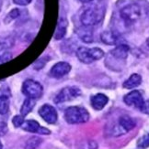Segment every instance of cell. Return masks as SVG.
<instances>
[{
    "instance_id": "obj_1",
    "label": "cell",
    "mask_w": 149,
    "mask_h": 149,
    "mask_svg": "<svg viewBox=\"0 0 149 149\" xmlns=\"http://www.w3.org/2000/svg\"><path fill=\"white\" fill-rule=\"evenodd\" d=\"M105 15V6L102 5H94L86 9L81 15V22L84 26L92 27L99 24Z\"/></svg>"
},
{
    "instance_id": "obj_2",
    "label": "cell",
    "mask_w": 149,
    "mask_h": 149,
    "mask_svg": "<svg viewBox=\"0 0 149 149\" xmlns=\"http://www.w3.org/2000/svg\"><path fill=\"white\" fill-rule=\"evenodd\" d=\"M120 16L126 25H133L143 17V8L137 3L128 4L121 9Z\"/></svg>"
},
{
    "instance_id": "obj_3",
    "label": "cell",
    "mask_w": 149,
    "mask_h": 149,
    "mask_svg": "<svg viewBox=\"0 0 149 149\" xmlns=\"http://www.w3.org/2000/svg\"><path fill=\"white\" fill-rule=\"evenodd\" d=\"M64 119L68 124H84L89 119V113L85 108L79 106L69 107L64 112Z\"/></svg>"
},
{
    "instance_id": "obj_4",
    "label": "cell",
    "mask_w": 149,
    "mask_h": 149,
    "mask_svg": "<svg viewBox=\"0 0 149 149\" xmlns=\"http://www.w3.org/2000/svg\"><path fill=\"white\" fill-rule=\"evenodd\" d=\"M76 57L81 62L89 64L104 57V52L99 48L88 49L86 47H80L76 49Z\"/></svg>"
},
{
    "instance_id": "obj_5",
    "label": "cell",
    "mask_w": 149,
    "mask_h": 149,
    "mask_svg": "<svg viewBox=\"0 0 149 149\" xmlns=\"http://www.w3.org/2000/svg\"><path fill=\"white\" fill-rule=\"evenodd\" d=\"M22 93L28 98L37 100L42 95L43 88L38 81L33 80H27L24 81L22 85Z\"/></svg>"
},
{
    "instance_id": "obj_6",
    "label": "cell",
    "mask_w": 149,
    "mask_h": 149,
    "mask_svg": "<svg viewBox=\"0 0 149 149\" xmlns=\"http://www.w3.org/2000/svg\"><path fill=\"white\" fill-rule=\"evenodd\" d=\"M80 95H81V91L79 88L75 87V86L66 87L62 89L59 92V93L55 96L54 102L61 103L64 102H69L73 99H76V97H78Z\"/></svg>"
},
{
    "instance_id": "obj_7",
    "label": "cell",
    "mask_w": 149,
    "mask_h": 149,
    "mask_svg": "<svg viewBox=\"0 0 149 149\" xmlns=\"http://www.w3.org/2000/svg\"><path fill=\"white\" fill-rule=\"evenodd\" d=\"M39 114L41 115V117L45 122L51 125L55 124L58 119L56 110L49 104H44L43 106H42L39 110Z\"/></svg>"
},
{
    "instance_id": "obj_8",
    "label": "cell",
    "mask_w": 149,
    "mask_h": 149,
    "mask_svg": "<svg viewBox=\"0 0 149 149\" xmlns=\"http://www.w3.org/2000/svg\"><path fill=\"white\" fill-rule=\"evenodd\" d=\"M71 70L70 64L64 61H61L56 63L55 65L52 67L51 70L49 72V76L52 78H55V79H60V78L66 76L68 74Z\"/></svg>"
},
{
    "instance_id": "obj_9",
    "label": "cell",
    "mask_w": 149,
    "mask_h": 149,
    "mask_svg": "<svg viewBox=\"0 0 149 149\" xmlns=\"http://www.w3.org/2000/svg\"><path fill=\"white\" fill-rule=\"evenodd\" d=\"M124 102L128 106H132L137 109H141L144 103V98L138 91H133V92L126 94L124 98Z\"/></svg>"
},
{
    "instance_id": "obj_10",
    "label": "cell",
    "mask_w": 149,
    "mask_h": 149,
    "mask_svg": "<svg viewBox=\"0 0 149 149\" xmlns=\"http://www.w3.org/2000/svg\"><path fill=\"white\" fill-rule=\"evenodd\" d=\"M20 127H22V129L25 131L34 133V134H51L50 130H48V129L45 127L41 126L40 124L34 120L24 121Z\"/></svg>"
},
{
    "instance_id": "obj_11",
    "label": "cell",
    "mask_w": 149,
    "mask_h": 149,
    "mask_svg": "<svg viewBox=\"0 0 149 149\" xmlns=\"http://www.w3.org/2000/svg\"><path fill=\"white\" fill-rule=\"evenodd\" d=\"M100 38L107 45H118L121 41L120 34L113 30H105L101 34Z\"/></svg>"
},
{
    "instance_id": "obj_12",
    "label": "cell",
    "mask_w": 149,
    "mask_h": 149,
    "mask_svg": "<svg viewBox=\"0 0 149 149\" xmlns=\"http://www.w3.org/2000/svg\"><path fill=\"white\" fill-rule=\"evenodd\" d=\"M135 126V122L133 121V118H131L130 116H121L118 121V131H121V134L127 133Z\"/></svg>"
},
{
    "instance_id": "obj_13",
    "label": "cell",
    "mask_w": 149,
    "mask_h": 149,
    "mask_svg": "<svg viewBox=\"0 0 149 149\" xmlns=\"http://www.w3.org/2000/svg\"><path fill=\"white\" fill-rule=\"evenodd\" d=\"M91 105L95 110H102L106 106V104L109 102V98L105 95V94H102V93H98L94 96L91 97Z\"/></svg>"
},
{
    "instance_id": "obj_14",
    "label": "cell",
    "mask_w": 149,
    "mask_h": 149,
    "mask_svg": "<svg viewBox=\"0 0 149 149\" xmlns=\"http://www.w3.org/2000/svg\"><path fill=\"white\" fill-rule=\"evenodd\" d=\"M129 49H129V47L127 46V45L120 44L114 49H112L111 51V55L114 58V59L124 61L127 58Z\"/></svg>"
},
{
    "instance_id": "obj_15",
    "label": "cell",
    "mask_w": 149,
    "mask_h": 149,
    "mask_svg": "<svg viewBox=\"0 0 149 149\" xmlns=\"http://www.w3.org/2000/svg\"><path fill=\"white\" fill-rule=\"evenodd\" d=\"M77 35L81 38V40L87 43H90L93 41V33L91 27L88 26H84L81 27L78 31H77Z\"/></svg>"
},
{
    "instance_id": "obj_16",
    "label": "cell",
    "mask_w": 149,
    "mask_h": 149,
    "mask_svg": "<svg viewBox=\"0 0 149 149\" xmlns=\"http://www.w3.org/2000/svg\"><path fill=\"white\" fill-rule=\"evenodd\" d=\"M141 82H142L141 76L139 74L133 73L124 82L122 86H124V88H126V89H133V88H135V87H137L138 85H140Z\"/></svg>"
},
{
    "instance_id": "obj_17",
    "label": "cell",
    "mask_w": 149,
    "mask_h": 149,
    "mask_svg": "<svg viewBox=\"0 0 149 149\" xmlns=\"http://www.w3.org/2000/svg\"><path fill=\"white\" fill-rule=\"evenodd\" d=\"M66 29H67V21L66 19L61 18L57 25V29L54 33L55 40H62V38L66 34Z\"/></svg>"
},
{
    "instance_id": "obj_18",
    "label": "cell",
    "mask_w": 149,
    "mask_h": 149,
    "mask_svg": "<svg viewBox=\"0 0 149 149\" xmlns=\"http://www.w3.org/2000/svg\"><path fill=\"white\" fill-rule=\"evenodd\" d=\"M35 100L34 99H31V98H28L26 99L23 102V104L21 106V109H20V115H22L23 117H25L26 115L29 114L31 110L33 109L34 105H35Z\"/></svg>"
},
{
    "instance_id": "obj_19",
    "label": "cell",
    "mask_w": 149,
    "mask_h": 149,
    "mask_svg": "<svg viewBox=\"0 0 149 149\" xmlns=\"http://www.w3.org/2000/svg\"><path fill=\"white\" fill-rule=\"evenodd\" d=\"M9 109V98L6 94H0V114H6Z\"/></svg>"
},
{
    "instance_id": "obj_20",
    "label": "cell",
    "mask_w": 149,
    "mask_h": 149,
    "mask_svg": "<svg viewBox=\"0 0 149 149\" xmlns=\"http://www.w3.org/2000/svg\"><path fill=\"white\" fill-rule=\"evenodd\" d=\"M137 146L140 148H147L149 147V134H145L142 136L138 142H137Z\"/></svg>"
},
{
    "instance_id": "obj_21",
    "label": "cell",
    "mask_w": 149,
    "mask_h": 149,
    "mask_svg": "<svg viewBox=\"0 0 149 149\" xmlns=\"http://www.w3.org/2000/svg\"><path fill=\"white\" fill-rule=\"evenodd\" d=\"M41 142H42V140L39 138H35V137L31 138L27 142L25 149H35L36 147H38L39 145H40Z\"/></svg>"
},
{
    "instance_id": "obj_22",
    "label": "cell",
    "mask_w": 149,
    "mask_h": 149,
    "mask_svg": "<svg viewBox=\"0 0 149 149\" xmlns=\"http://www.w3.org/2000/svg\"><path fill=\"white\" fill-rule=\"evenodd\" d=\"M24 122V117L22 115H16L12 120L13 125H14L15 127H20Z\"/></svg>"
},
{
    "instance_id": "obj_23",
    "label": "cell",
    "mask_w": 149,
    "mask_h": 149,
    "mask_svg": "<svg viewBox=\"0 0 149 149\" xmlns=\"http://www.w3.org/2000/svg\"><path fill=\"white\" fill-rule=\"evenodd\" d=\"M140 110H141V111L143 112V113L149 114V100H147V101L144 102L143 106L141 107V109H140Z\"/></svg>"
},
{
    "instance_id": "obj_24",
    "label": "cell",
    "mask_w": 149,
    "mask_h": 149,
    "mask_svg": "<svg viewBox=\"0 0 149 149\" xmlns=\"http://www.w3.org/2000/svg\"><path fill=\"white\" fill-rule=\"evenodd\" d=\"M13 2L18 6H27L31 2V0H13Z\"/></svg>"
},
{
    "instance_id": "obj_25",
    "label": "cell",
    "mask_w": 149,
    "mask_h": 149,
    "mask_svg": "<svg viewBox=\"0 0 149 149\" xmlns=\"http://www.w3.org/2000/svg\"><path fill=\"white\" fill-rule=\"evenodd\" d=\"M78 1H80L82 3H88L90 1H92V0H78Z\"/></svg>"
},
{
    "instance_id": "obj_26",
    "label": "cell",
    "mask_w": 149,
    "mask_h": 149,
    "mask_svg": "<svg viewBox=\"0 0 149 149\" xmlns=\"http://www.w3.org/2000/svg\"><path fill=\"white\" fill-rule=\"evenodd\" d=\"M0 63H2V58H1V56H0Z\"/></svg>"
},
{
    "instance_id": "obj_27",
    "label": "cell",
    "mask_w": 149,
    "mask_h": 149,
    "mask_svg": "<svg viewBox=\"0 0 149 149\" xmlns=\"http://www.w3.org/2000/svg\"><path fill=\"white\" fill-rule=\"evenodd\" d=\"M0 149H2V144H1V142H0Z\"/></svg>"
},
{
    "instance_id": "obj_28",
    "label": "cell",
    "mask_w": 149,
    "mask_h": 149,
    "mask_svg": "<svg viewBox=\"0 0 149 149\" xmlns=\"http://www.w3.org/2000/svg\"><path fill=\"white\" fill-rule=\"evenodd\" d=\"M147 45H148V46H149V38H148V40H147Z\"/></svg>"
}]
</instances>
